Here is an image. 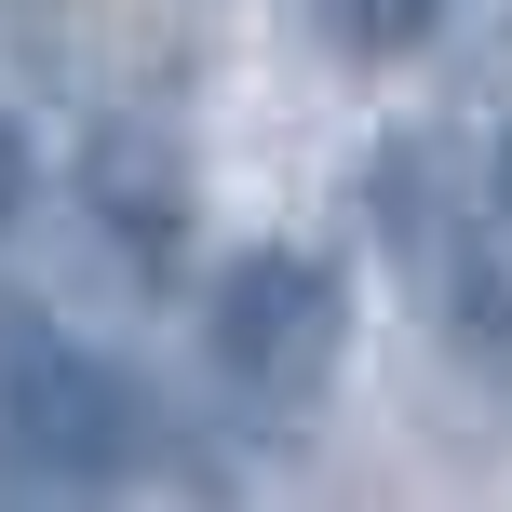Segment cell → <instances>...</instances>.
<instances>
[{
    "label": "cell",
    "instance_id": "cell-6",
    "mask_svg": "<svg viewBox=\"0 0 512 512\" xmlns=\"http://www.w3.org/2000/svg\"><path fill=\"white\" fill-rule=\"evenodd\" d=\"M27 203H41V162H27V135H14V122H0V230H14V216H27Z\"/></svg>",
    "mask_w": 512,
    "mask_h": 512
},
{
    "label": "cell",
    "instance_id": "cell-4",
    "mask_svg": "<svg viewBox=\"0 0 512 512\" xmlns=\"http://www.w3.org/2000/svg\"><path fill=\"white\" fill-rule=\"evenodd\" d=\"M81 203H95V230L122 243L135 270H176V256H189V149H176V135L108 122L95 162H81Z\"/></svg>",
    "mask_w": 512,
    "mask_h": 512
},
{
    "label": "cell",
    "instance_id": "cell-5",
    "mask_svg": "<svg viewBox=\"0 0 512 512\" xmlns=\"http://www.w3.org/2000/svg\"><path fill=\"white\" fill-rule=\"evenodd\" d=\"M445 14H459V0H310V27H324L351 68H405L418 41H445Z\"/></svg>",
    "mask_w": 512,
    "mask_h": 512
},
{
    "label": "cell",
    "instance_id": "cell-1",
    "mask_svg": "<svg viewBox=\"0 0 512 512\" xmlns=\"http://www.w3.org/2000/svg\"><path fill=\"white\" fill-rule=\"evenodd\" d=\"M364 189H378V243L405 256L432 337L486 391H512V122L499 135H391Z\"/></svg>",
    "mask_w": 512,
    "mask_h": 512
},
{
    "label": "cell",
    "instance_id": "cell-2",
    "mask_svg": "<svg viewBox=\"0 0 512 512\" xmlns=\"http://www.w3.org/2000/svg\"><path fill=\"white\" fill-rule=\"evenodd\" d=\"M203 364L216 391L256 418V432H297V418H324L337 364H351V270L310 243H256L216 270L203 297Z\"/></svg>",
    "mask_w": 512,
    "mask_h": 512
},
{
    "label": "cell",
    "instance_id": "cell-3",
    "mask_svg": "<svg viewBox=\"0 0 512 512\" xmlns=\"http://www.w3.org/2000/svg\"><path fill=\"white\" fill-rule=\"evenodd\" d=\"M162 418L135 405V378L108 351H81L41 310H0V486H122L149 472Z\"/></svg>",
    "mask_w": 512,
    "mask_h": 512
}]
</instances>
